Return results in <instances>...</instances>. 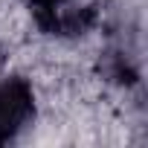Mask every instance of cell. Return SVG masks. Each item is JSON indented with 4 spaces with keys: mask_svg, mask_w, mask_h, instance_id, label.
<instances>
[{
    "mask_svg": "<svg viewBox=\"0 0 148 148\" xmlns=\"http://www.w3.org/2000/svg\"><path fill=\"white\" fill-rule=\"evenodd\" d=\"M35 119V87L23 76H0V142L15 139Z\"/></svg>",
    "mask_w": 148,
    "mask_h": 148,
    "instance_id": "cell-1",
    "label": "cell"
},
{
    "mask_svg": "<svg viewBox=\"0 0 148 148\" xmlns=\"http://www.w3.org/2000/svg\"><path fill=\"white\" fill-rule=\"evenodd\" d=\"M38 23L49 32H79L87 12H76V0H26Z\"/></svg>",
    "mask_w": 148,
    "mask_h": 148,
    "instance_id": "cell-2",
    "label": "cell"
}]
</instances>
